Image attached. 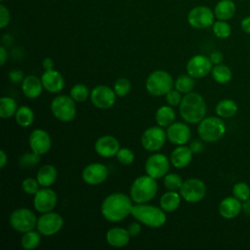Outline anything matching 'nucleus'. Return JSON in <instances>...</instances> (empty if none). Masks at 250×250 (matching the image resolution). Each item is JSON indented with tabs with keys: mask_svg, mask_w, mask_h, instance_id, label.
I'll use <instances>...</instances> for the list:
<instances>
[{
	"mask_svg": "<svg viewBox=\"0 0 250 250\" xmlns=\"http://www.w3.org/2000/svg\"><path fill=\"white\" fill-rule=\"evenodd\" d=\"M132 201L131 197L122 192L110 193L102 203V215L108 222H121L131 214L133 208Z\"/></svg>",
	"mask_w": 250,
	"mask_h": 250,
	"instance_id": "nucleus-1",
	"label": "nucleus"
},
{
	"mask_svg": "<svg viewBox=\"0 0 250 250\" xmlns=\"http://www.w3.org/2000/svg\"><path fill=\"white\" fill-rule=\"evenodd\" d=\"M180 114L187 123H199L206 115V104L203 97L194 92L186 94L180 104Z\"/></svg>",
	"mask_w": 250,
	"mask_h": 250,
	"instance_id": "nucleus-2",
	"label": "nucleus"
},
{
	"mask_svg": "<svg viewBox=\"0 0 250 250\" xmlns=\"http://www.w3.org/2000/svg\"><path fill=\"white\" fill-rule=\"evenodd\" d=\"M131 215L141 224L150 228H160L166 223V214L161 208L145 203L133 205Z\"/></svg>",
	"mask_w": 250,
	"mask_h": 250,
	"instance_id": "nucleus-3",
	"label": "nucleus"
},
{
	"mask_svg": "<svg viewBox=\"0 0 250 250\" xmlns=\"http://www.w3.org/2000/svg\"><path fill=\"white\" fill-rule=\"evenodd\" d=\"M156 179L146 174L135 179L130 188V197L135 203H146L156 195Z\"/></svg>",
	"mask_w": 250,
	"mask_h": 250,
	"instance_id": "nucleus-4",
	"label": "nucleus"
},
{
	"mask_svg": "<svg viewBox=\"0 0 250 250\" xmlns=\"http://www.w3.org/2000/svg\"><path fill=\"white\" fill-rule=\"evenodd\" d=\"M197 133L202 141L206 143H214L219 141L225 135L226 125L219 117H204L198 123Z\"/></svg>",
	"mask_w": 250,
	"mask_h": 250,
	"instance_id": "nucleus-5",
	"label": "nucleus"
},
{
	"mask_svg": "<svg viewBox=\"0 0 250 250\" xmlns=\"http://www.w3.org/2000/svg\"><path fill=\"white\" fill-rule=\"evenodd\" d=\"M173 86L174 81L171 74L161 69L152 71L146 80V91L155 97L166 95L173 89Z\"/></svg>",
	"mask_w": 250,
	"mask_h": 250,
	"instance_id": "nucleus-6",
	"label": "nucleus"
},
{
	"mask_svg": "<svg viewBox=\"0 0 250 250\" xmlns=\"http://www.w3.org/2000/svg\"><path fill=\"white\" fill-rule=\"evenodd\" d=\"M75 101L66 95L57 96L51 102V111L53 115L60 121L69 122L76 116Z\"/></svg>",
	"mask_w": 250,
	"mask_h": 250,
	"instance_id": "nucleus-7",
	"label": "nucleus"
},
{
	"mask_svg": "<svg viewBox=\"0 0 250 250\" xmlns=\"http://www.w3.org/2000/svg\"><path fill=\"white\" fill-rule=\"evenodd\" d=\"M37 218L28 208H18L14 210L9 218V223L13 229L19 232H26L36 228Z\"/></svg>",
	"mask_w": 250,
	"mask_h": 250,
	"instance_id": "nucleus-8",
	"label": "nucleus"
},
{
	"mask_svg": "<svg viewBox=\"0 0 250 250\" xmlns=\"http://www.w3.org/2000/svg\"><path fill=\"white\" fill-rule=\"evenodd\" d=\"M215 19L214 11L204 5L193 7L188 14V22L196 29H204L212 26Z\"/></svg>",
	"mask_w": 250,
	"mask_h": 250,
	"instance_id": "nucleus-9",
	"label": "nucleus"
},
{
	"mask_svg": "<svg viewBox=\"0 0 250 250\" xmlns=\"http://www.w3.org/2000/svg\"><path fill=\"white\" fill-rule=\"evenodd\" d=\"M180 194L187 202L196 203L204 198L206 186L203 181L197 178H190L183 183L180 188Z\"/></svg>",
	"mask_w": 250,
	"mask_h": 250,
	"instance_id": "nucleus-10",
	"label": "nucleus"
},
{
	"mask_svg": "<svg viewBox=\"0 0 250 250\" xmlns=\"http://www.w3.org/2000/svg\"><path fill=\"white\" fill-rule=\"evenodd\" d=\"M167 139L166 132L160 126H152L146 129L142 135L141 143L147 151H157L163 147Z\"/></svg>",
	"mask_w": 250,
	"mask_h": 250,
	"instance_id": "nucleus-11",
	"label": "nucleus"
},
{
	"mask_svg": "<svg viewBox=\"0 0 250 250\" xmlns=\"http://www.w3.org/2000/svg\"><path fill=\"white\" fill-rule=\"evenodd\" d=\"M63 226L62 217L56 212L43 213L37 220L36 229L44 236H52L58 233Z\"/></svg>",
	"mask_w": 250,
	"mask_h": 250,
	"instance_id": "nucleus-12",
	"label": "nucleus"
},
{
	"mask_svg": "<svg viewBox=\"0 0 250 250\" xmlns=\"http://www.w3.org/2000/svg\"><path fill=\"white\" fill-rule=\"evenodd\" d=\"M170 159L165 154L162 153H154L148 156L145 164L146 173L154 178L160 179L163 178L170 169Z\"/></svg>",
	"mask_w": 250,
	"mask_h": 250,
	"instance_id": "nucleus-13",
	"label": "nucleus"
},
{
	"mask_svg": "<svg viewBox=\"0 0 250 250\" xmlns=\"http://www.w3.org/2000/svg\"><path fill=\"white\" fill-rule=\"evenodd\" d=\"M90 100L94 106L101 109H107L114 104L116 94L113 89L106 85H98L91 91Z\"/></svg>",
	"mask_w": 250,
	"mask_h": 250,
	"instance_id": "nucleus-14",
	"label": "nucleus"
},
{
	"mask_svg": "<svg viewBox=\"0 0 250 250\" xmlns=\"http://www.w3.org/2000/svg\"><path fill=\"white\" fill-rule=\"evenodd\" d=\"M57 193L49 188H40L33 198V206L39 213H47L53 211L57 205Z\"/></svg>",
	"mask_w": 250,
	"mask_h": 250,
	"instance_id": "nucleus-15",
	"label": "nucleus"
},
{
	"mask_svg": "<svg viewBox=\"0 0 250 250\" xmlns=\"http://www.w3.org/2000/svg\"><path fill=\"white\" fill-rule=\"evenodd\" d=\"M212 64L210 58L203 55H195L188 62L187 72L193 78H202L211 72Z\"/></svg>",
	"mask_w": 250,
	"mask_h": 250,
	"instance_id": "nucleus-16",
	"label": "nucleus"
},
{
	"mask_svg": "<svg viewBox=\"0 0 250 250\" xmlns=\"http://www.w3.org/2000/svg\"><path fill=\"white\" fill-rule=\"evenodd\" d=\"M31 150L39 155L47 153L52 146V140L49 133L43 129H35L31 132L28 139Z\"/></svg>",
	"mask_w": 250,
	"mask_h": 250,
	"instance_id": "nucleus-17",
	"label": "nucleus"
},
{
	"mask_svg": "<svg viewBox=\"0 0 250 250\" xmlns=\"http://www.w3.org/2000/svg\"><path fill=\"white\" fill-rule=\"evenodd\" d=\"M108 176L106 166L102 163H91L82 171L83 181L91 186H96L104 183Z\"/></svg>",
	"mask_w": 250,
	"mask_h": 250,
	"instance_id": "nucleus-18",
	"label": "nucleus"
},
{
	"mask_svg": "<svg viewBox=\"0 0 250 250\" xmlns=\"http://www.w3.org/2000/svg\"><path fill=\"white\" fill-rule=\"evenodd\" d=\"M167 139L171 144L183 146L187 144L191 137L190 128L183 122H173L167 127Z\"/></svg>",
	"mask_w": 250,
	"mask_h": 250,
	"instance_id": "nucleus-19",
	"label": "nucleus"
},
{
	"mask_svg": "<svg viewBox=\"0 0 250 250\" xmlns=\"http://www.w3.org/2000/svg\"><path fill=\"white\" fill-rule=\"evenodd\" d=\"M120 148L118 140L110 135L100 137L95 143L96 152L104 158L115 156Z\"/></svg>",
	"mask_w": 250,
	"mask_h": 250,
	"instance_id": "nucleus-20",
	"label": "nucleus"
},
{
	"mask_svg": "<svg viewBox=\"0 0 250 250\" xmlns=\"http://www.w3.org/2000/svg\"><path fill=\"white\" fill-rule=\"evenodd\" d=\"M43 88L49 93H59L64 87V79L61 72L55 69L45 70L41 76Z\"/></svg>",
	"mask_w": 250,
	"mask_h": 250,
	"instance_id": "nucleus-21",
	"label": "nucleus"
},
{
	"mask_svg": "<svg viewBox=\"0 0 250 250\" xmlns=\"http://www.w3.org/2000/svg\"><path fill=\"white\" fill-rule=\"evenodd\" d=\"M241 210L242 204L235 196H228L224 198L219 205V213L225 219L235 218Z\"/></svg>",
	"mask_w": 250,
	"mask_h": 250,
	"instance_id": "nucleus-22",
	"label": "nucleus"
},
{
	"mask_svg": "<svg viewBox=\"0 0 250 250\" xmlns=\"http://www.w3.org/2000/svg\"><path fill=\"white\" fill-rule=\"evenodd\" d=\"M192 150L190 149V147L186 146H179L176 148L173 149V151L171 152L170 155V161L171 164L176 167V168H185L187 167L191 159H192Z\"/></svg>",
	"mask_w": 250,
	"mask_h": 250,
	"instance_id": "nucleus-23",
	"label": "nucleus"
},
{
	"mask_svg": "<svg viewBox=\"0 0 250 250\" xmlns=\"http://www.w3.org/2000/svg\"><path fill=\"white\" fill-rule=\"evenodd\" d=\"M130 233L126 229L123 228H111L106 231L105 239L106 242L116 248L126 246L130 241Z\"/></svg>",
	"mask_w": 250,
	"mask_h": 250,
	"instance_id": "nucleus-24",
	"label": "nucleus"
},
{
	"mask_svg": "<svg viewBox=\"0 0 250 250\" xmlns=\"http://www.w3.org/2000/svg\"><path fill=\"white\" fill-rule=\"evenodd\" d=\"M43 85L41 78L35 75H27L21 81V90L25 97L29 99H36L42 94Z\"/></svg>",
	"mask_w": 250,
	"mask_h": 250,
	"instance_id": "nucleus-25",
	"label": "nucleus"
},
{
	"mask_svg": "<svg viewBox=\"0 0 250 250\" xmlns=\"http://www.w3.org/2000/svg\"><path fill=\"white\" fill-rule=\"evenodd\" d=\"M213 11L217 20L229 21L236 13V5L232 0H220Z\"/></svg>",
	"mask_w": 250,
	"mask_h": 250,
	"instance_id": "nucleus-26",
	"label": "nucleus"
},
{
	"mask_svg": "<svg viewBox=\"0 0 250 250\" xmlns=\"http://www.w3.org/2000/svg\"><path fill=\"white\" fill-rule=\"evenodd\" d=\"M57 177H58L57 169L52 164H45L41 166L36 175V179L39 185L43 188L51 187L56 182Z\"/></svg>",
	"mask_w": 250,
	"mask_h": 250,
	"instance_id": "nucleus-27",
	"label": "nucleus"
},
{
	"mask_svg": "<svg viewBox=\"0 0 250 250\" xmlns=\"http://www.w3.org/2000/svg\"><path fill=\"white\" fill-rule=\"evenodd\" d=\"M181 194L175 190H168L163 193L159 199L160 208L167 212L171 213L176 211L181 204Z\"/></svg>",
	"mask_w": 250,
	"mask_h": 250,
	"instance_id": "nucleus-28",
	"label": "nucleus"
},
{
	"mask_svg": "<svg viewBox=\"0 0 250 250\" xmlns=\"http://www.w3.org/2000/svg\"><path fill=\"white\" fill-rule=\"evenodd\" d=\"M176 118V112L171 105H161L155 113V121L160 127H168Z\"/></svg>",
	"mask_w": 250,
	"mask_h": 250,
	"instance_id": "nucleus-29",
	"label": "nucleus"
},
{
	"mask_svg": "<svg viewBox=\"0 0 250 250\" xmlns=\"http://www.w3.org/2000/svg\"><path fill=\"white\" fill-rule=\"evenodd\" d=\"M237 104L230 99H224L220 101L216 105V113L223 118H230L237 112Z\"/></svg>",
	"mask_w": 250,
	"mask_h": 250,
	"instance_id": "nucleus-30",
	"label": "nucleus"
},
{
	"mask_svg": "<svg viewBox=\"0 0 250 250\" xmlns=\"http://www.w3.org/2000/svg\"><path fill=\"white\" fill-rule=\"evenodd\" d=\"M18 104L15 99L11 97H2L0 99V116L3 119H8L14 116L18 110Z\"/></svg>",
	"mask_w": 250,
	"mask_h": 250,
	"instance_id": "nucleus-31",
	"label": "nucleus"
},
{
	"mask_svg": "<svg viewBox=\"0 0 250 250\" xmlns=\"http://www.w3.org/2000/svg\"><path fill=\"white\" fill-rule=\"evenodd\" d=\"M16 122L21 127H29L34 121V113L32 109L27 105H21L18 108L15 114Z\"/></svg>",
	"mask_w": 250,
	"mask_h": 250,
	"instance_id": "nucleus-32",
	"label": "nucleus"
},
{
	"mask_svg": "<svg viewBox=\"0 0 250 250\" xmlns=\"http://www.w3.org/2000/svg\"><path fill=\"white\" fill-rule=\"evenodd\" d=\"M211 73L213 79L220 84H226L229 82L232 76L230 68L222 63L215 64V66L211 70Z\"/></svg>",
	"mask_w": 250,
	"mask_h": 250,
	"instance_id": "nucleus-33",
	"label": "nucleus"
},
{
	"mask_svg": "<svg viewBox=\"0 0 250 250\" xmlns=\"http://www.w3.org/2000/svg\"><path fill=\"white\" fill-rule=\"evenodd\" d=\"M40 232L37 230H29L23 233V235L21 238V245L25 250H33L35 249L41 240Z\"/></svg>",
	"mask_w": 250,
	"mask_h": 250,
	"instance_id": "nucleus-34",
	"label": "nucleus"
},
{
	"mask_svg": "<svg viewBox=\"0 0 250 250\" xmlns=\"http://www.w3.org/2000/svg\"><path fill=\"white\" fill-rule=\"evenodd\" d=\"M174 86L175 89L179 92L188 94L193 90L195 86V81L194 78L189 74H182L176 79Z\"/></svg>",
	"mask_w": 250,
	"mask_h": 250,
	"instance_id": "nucleus-35",
	"label": "nucleus"
},
{
	"mask_svg": "<svg viewBox=\"0 0 250 250\" xmlns=\"http://www.w3.org/2000/svg\"><path fill=\"white\" fill-rule=\"evenodd\" d=\"M212 31L217 38L226 39L231 34V26L228 21L217 20L212 24Z\"/></svg>",
	"mask_w": 250,
	"mask_h": 250,
	"instance_id": "nucleus-36",
	"label": "nucleus"
},
{
	"mask_svg": "<svg viewBox=\"0 0 250 250\" xmlns=\"http://www.w3.org/2000/svg\"><path fill=\"white\" fill-rule=\"evenodd\" d=\"M70 97L76 102V103H83L85 102L89 97L91 92L89 91L88 87L85 84L78 83L72 86L69 93Z\"/></svg>",
	"mask_w": 250,
	"mask_h": 250,
	"instance_id": "nucleus-37",
	"label": "nucleus"
},
{
	"mask_svg": "<svg viewBox=\"0 0 250 250\" xmlns=\"http://www.w3.org/2000/svg\"><path fill=\"white\" fill-rule=\"evenodd\" d=\"M164 186L168 190H180L183 185V179L180 175L175 173H167L164 176Z\"/></svg>",
	"mask_w": 250,
	"mask_h": 250,
	"instance_id": "nucleus-38",
	"label": "nucleus"
},
{
	"mask_svg": "<svg viewBox=\"0 0 250 250\" xmlns=\"http://www.w3.org/2000/svg\"><path fill=\"white\" fill-rule=\"evenodd\" d=\"M132 89V85L129 79L125 77L118 78L113 85V90L117 97H125L130 93Z\"/></svg>",
	"mask_w": 250,
	"mask_h": 250,
	"instance_id": "nucleus-39",
	"label": "nucleus"
},
{
	"mask_svg": "<svg viewBox=\"0 0 250 250\" xmlns=\"http://www.w3.org/2000/svg\"><path fill=\"white\" fill-rule=\"evenodd\" d=\"M232 194L237 199L241 201H245L250 198V188L246 183H243V182L236 183L232 187Z\"/></svg>",
	"mask_w": 250,
	"mask_h": 250,
	"instance_id": "nucleus-40",
	"label": "nucleus"
},
{
	"mask_svg": "<svg viewBox=\"0 0 250 250\" xmlns=\"http://www.w3.org/2000/svg\"><path fill=\"white\" fill-rule=\"evenodd\" d=\"M40 161V155L35 152H28L21 156L19 159V165L21 168H29L35 166Z\"/></svg>",
	"mask_w": 250,
	"mask_h": 250,
	"instance_id": "nucleus-41",
	"label": "nucleus"
},
{
	"mask_svg": "<svg viewBox=\"0 0 250 250\" xmlns=\"http://www.w3.org/2000/svg\"><path fill=\"white\" fill-rule=\"evenodd\" d=\"M39 183L37 181V179L28 177L25 178L22 183H21V188L22 190L29 195H34L40 188H39Z\"/></svg>",
	"mask_w": 250,
	"mask_h": 250,
	"instance_id": "nucleus-42",
	"label": "nucleus"
},
{
	"mask_svg": "<svg viewBox=\"0 0 250 250\" xmlns=\"http://www.w3.org/2000/svg\"><path fill=\"white\" fill-rule=\"evenodd\" d=\"M115 156H116L117 160L123 165H130L134 162V159H135L134 152L128 147L119 148V150Z\"/></svg>",
	"mask_w": 250,
	"mask_h": 250,
	"instance_id": "nucleus-43",
	"label": "nucleus"
},
{
	"mask_svg": "<svg viewBox=\"0 0 250 250\" xmlns=\"http://www.w3.org/2000/svg\"><path fill=\"white\" fill-rule=\"evenodd\" d=\"M165 99H166V102L169 105L171 106H177V105H180L181 102H182V95H181V92H179L178 90H170L166 95H165Z\"/></svg>",
	"mask_w": 250,
	"mask_h": 250,
	"instance_id": "nucleus-44",
	"label": "nucleus"
},
{
	"mask_svg": "<svg viewBox=\"0 0 250 250\" xmlns=\"http://www.w3.org/2000/svg\"><path fill=\"white\" fill-rule=\"evenodd\" d=\"M11 20V16H10V12L9 9L1 4L0 5V28H5Z\"/></svg>",
	"mask_w": 250,
	"mask_h": 250,
	"instance_id": "nucleus-45",
	"label": "nucleus"
},
{
	"mask_svg": "<svg viewBox=\"0 0 250 250\" xmlns=\"http://www.w3.org/2000/svg\"><path fill=\"white\" fill-rule=\"evenodd\" d=\"M9 77L13 83H19L23 80V73L21 70H12L9 73Z\"/></svg>",
	"mask_w": 250,
	"mask_h": 250,
	"instance_id": "nucleus-46",
	"label": "nucleus"
},
{
	"mask_svg": "<svg viewBox=\"0 0 250 250\" xmlns=\"http://www.w3.org/2000/svg\"><path fill=\"white\" fill-rule=\"evenodd\" d=\"M141 229H142L141 225L139 223H136V222L131 223L128 226V229H127V230H128V232L130 233L131 236H137L141 232Z\"/></svg>",
	"mask_w": 250,
	"mask_h": 250,
	"instance_id": "nucleus-47",
	"label": "nucleus"
},
{
	"mask_svg": "<svg viewBox=\"0 0 250 250\" xmlns=\"http://www.w3.org/2000/svg\"><path fill=\"white\" fill-rule=\"evenodd\" d=\"M209 58H210L212 63H214V64H219V63H221V62H223V60H224L223 54H222L221 52H219V51H214V52H212Z\"/></svg>",
	"mask_w": 250,
	"mask_h": 250,
	"instance_id": "nucleus-48",
	"label": "nucleus"
},
{
	"mask_svg": "<svg viewBox=\"0 0 250 250\" xmlns=\"http://www.w3.org/2000/svg\"><path fill=\"white\" fill-rule=\"evenodd\" d=\"M189 147L193 153H199L203 150V144L199 140H194L190 143Z\"/></svg>",
	"mask_w": 250,
	"mask_h": 250,
	"instance_id": "nucleus-49",
	"label": "nucleus"
},
{
	"mask_svg": "<svg viewBox=\"0 0 250 250\" xmlns=\"http://www.w3.org/2000/svg\"><path fill=\"white\" fill-rule=\"evenodd\" d=\"M240 27L241 29L247 33V34H250V16H247V17H244L241 21H240Z\"/></svg>",
	"mask_w": 250,
	"mask_h": 250,
	"instance_id": "nucleus-50",
	"label": "nucleus"
},
{
	"mask_svg": "<svg viewBox=\"0 0 250 250\" xmlns=\"http://www.w3.org/2000/svg\"><path fill=\"white\" fill-rule=\"evenodd\" d=\"M42 65L45 70L54 69V61L51 58H45L42 62Z\"/></svg>",
	"mask_w": 250,
	"mask_h": 250,
	"instance_id": "nucleus-51",
	"label": "nucleus"
},
{
	"mask_svg": "<svg viewBox=\"0 0 250 250\" xmlns=\"http://www.w3.org/2000/svg\"><path fill=\"white\" fill-rule=\"evenodd\" d=\"M8 59V52L4 46L0 47V64L4 65Z\"/></svg>",
	"mask_w": 250,
	"mask_h": 250,
	"instance_id": "nucleus-52",
	"label": "nucleus"
},
{
	"mask_svg": "<svg viewBox=\"0 0 250 250\" xmlns=\"http://www.w3.org/2000/svg\"><path fill=\"white\" fill-rule=\"evenodd\" d=\"M7 162H8V156L6 152L3 149H1L0 150V168L3 169L6 166Z\"/></svg>",
	"mask_w": 250,
	"mask_h": 250,
	"instance_id": "nucleus-53",
	"label": "nucleus"
},
{
	"mask_svg": "<svg viewBox=\"0 0 250 250\" xmlns=\"http://www.w3.org/2000/svg\"><path fill=\"white\" fill-rule=\"evenodd\" d=\"M242 210L246 215L250 216V198L244 201V203L242 204Z\"/></svg>",
	"mask_w": 250,
	"mask_h": 250,
	"instance_id": "nucleus-54",
	"label": "nucleus"
},
{
	"mask_svg": "<svg viewBox=\"0 0 250 250\" xmlns=\"http://www.w3.org/2000/svg\"><path fill=\"white\" fill-rule=\"evenodd\" d=\"M0 1H1V2H3V1H4V0H0Z\"/></svg>",
	"mask_w": 250,
	"mask_h": 250,
	"instance_id": "nucleus-55",
	"label": "nucleus"
}]
</instances>
